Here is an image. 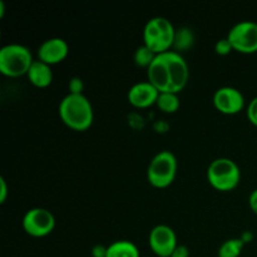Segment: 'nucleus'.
<instances>
[{"mask_svg":"<svg viewBox=\"0 0 257 257\" xmlns=\"http://www.w3.org/2000/svg\"><path fill=\"white\" fill-rule=\"evenodd\" d=\"M59 115L70 130L83 132L92 125L94 119L93 107L84 94H68L59 104Z\"/></svg>","mask_w":257,"mask_h":257,"instance_id":"obj_1","label":"nucleus"},{"mask_svg":"<svg viewBox=\"0 0 257 257\" xmlns=\"http://www.w3.org/2000/svg\"><path fill=\"white\" fill-rule=\"evenodd\" d=\"M176 29L172 23L162 17L152 18L146 24L143 30L145 45L155 54L170 52L175 40Z\"/></svg>","mask_w":257,"mask_h":257,"instance_id":"obj_2","label":"nucleus"},{"mask_svg":"<svg viewBox=\"0 0 257 257\" xmlns=\"http://www.w3.org/2000/svg\"><path fill=\"white\" fill-rule=\"evenodd\" d=\"M33 62L32 52L22 44H8L0 49V72L7 77L28 74Z\"/></svg>","mask_w":257,"mask_h":257,"instance_id":"obj_3","label":"nucleus"},{"mask_svg":"<svg viewBox=\"0 0 257 257\" xmlns=\"http://www.w3.org/2000/svg\"><path fill=\"white\" fill-rule=\"evenodd\" d=\"M207 181L215 190L228 192L235 190L241 181V171L230 158H217L207 168Z\"/></svg>","mask_w":257,"mask_h":257,"instance_id":"obj_4","label":"nucleus"},{"mask_svg":"<svg viewBox=\"0 0 257 257\" xmlns=\"http://www.w3.org/2000/svg\"><path fill=\"white\" fill-rule=\"evenodd\" d=\"M177 175V160L170 151H161L151 161L147 170L148 182L156 188L171 186Z\"/></svg>","mask_w":257,"mask_h":257,"instance_id":"obj_5","label":"nucleus"},{"mask_svg":"<svg viewBox=\"0 0 257 257\" xmlns=\"http://www.w3.org/2000/svg\"><path fill=\"white\" fill-rule=\"evenodd\" d=\"M232 49L242 54L257 52V23L245 20L233 25L227 34Z\"/></svg>","mask_w":257,"mask_h":257,"instance_id":"obj_6","label":"nucleus"},{"mask_svg":"<svg viewBox=\"0 0 257 257\" xmlns=\"http://www.w3.org/2000/svg\"><path fill=\"white\" fill-rule=\"evenodd\" d=\"M55 227V218L50 211L42 207L30 208L23 217V228L33 237H45Z\"/></svg>","mask_w":257,"mask_h":257,"instance_id":"obj_7","label":"nucleus"},{"mask_svg":"<svg viewBox=\"0 0 257 257\" xmlns=\"http://www.w3.org/2000/svg\"><path fill=\"white\" fill-rule=\"evenodd\" d=\"M150 247L158 257H171L177 247V236L167 225H158L150 233Z\"/></svg>","mask_w":257,"mask_h":257,"instance_id":"obj_8","label":"nucleus"},{"mask_svg":"<svg viewBox=\"0 0 257 257\" xmlns=\"http://www.w3.org/2000/svg\"><path fill=\"white\" fill-rule=\"evenodd\" d=\"M213 105L222 114H237L245 107V97L236 88L222 87L213 95Z\"/></svg>","mask_w":257,"mask_h":257,"instance_id":"obj_9","label":"nucleus"},{"mask_svg":"<svg viewBox=\"0 0 257 257\" xmlns=\"http://www.w3.org/2000/svg\"><path fill=\"white\" fill-rule=\"evenodd\" d=\"M148 82L160 93L172 92V78H171L170 67L167 59L163 54H158L152 64L147 69Z\"/></svg>","mask_w":257,"mask_h":257,"instance_id":"obj_10","label":"nucleus"},{"mask_svg":"<svg viewBox=\"0 0 257 257\" xmlns=\"http://www.w3.org/2000/svg\"><path fill=\"white\" fill-rule=\"evenodd\" d=\"M165 57L167 59L171 78H172V93L178 94L187 85L188 78H190L188 65L182 55L180 53L173 52V50L165 53Z\"/></svg>","mask_w":257,"mask_h":257,"instance_id":"obj_11","label":"nucleus"},{"mask_svg":"<svg viewBox=\"0 0 257 257\" xmlns=\"http://www.w3.org/2000/svg\"><path fill=\"white\" fill-rule=\"evenodd\" d=\"M69 53V45L62 38H50L47 39L38 49V59L47 63L48 65H54L62 63Z\"/></svg>","mask_w":257,"mask_h":257,"instance_id":"obj_12","label":"nucleus"},{"mask_svg":"<svg viewBox=\"0 0 257 257\" xmlns=\"http://www.w3.org/2000/svg\"><path fill=\"white\" fill-rule=\"evenodd\" d=\"M160 92L150 82H141L128 90V102L136 108H148L156 104Z\"/></svg>","mask_w":257,"mask_h":257,"instance_id":"obj_13","label":"nucleus"},{"mask_svg":"<svg viewBox=\"0 0 257 257\" xmlns=\"http://www.w3.org/2000/svg\"><path fill=\"white\" fill-rule=\"evenodd\" d=\"M28 79L38 88H47L53 82L52 67L42 60H34L28 72Z\"/></svg>","mask_w":257,"mask_h":257,"instance_id":"obj_14","label":"nucleus"},{"mask_svg":"<svg viewBox=\"0 0 257 257\" xmlns=\"http://www.w3.org/2000/svg\"><path fill=\"white\" fill-rule=\"evenodd\" d=\"M105 257H140V250L131 241H115L107 247Z\"/></svg>","mask_w":257,"mask_h":257,"instance_id":"obj_15","label":"nucleus"},{"mask_svg":"<svg viewBox=\"0 0 257 257\" xmlns=\"http://www.w3.org/2000/svg\"><path fill=\"white\" fill-rule=\"evenodd\" d=\"M195 43V35L190 28L182 27L180 29H176L175 40H173V52L180 53L186 52V50L191 49Z\"/></svg>","mask_w":257,"mask_h":257,"instance_id":"obj_16","label":"nucleus"},{"mask_svg":"<svg viewBox=\"0 0 257 257\" xmlns=\"http://www.w3.org/2000/svg\"><path fill=\"white\" fill-rule=\"evenodd\" d=\"M156 104H157V107L160 108L162 112L168 113V114L176 113L180 109V99H178V95L172 92L160 93Z\"/></svg>","mask_w":257,"mask_h":257,"instance_id":"obj_17","label":"nucleus"},{"mask_svg":"<svg viewBox=\"0 0 257 257\" xmlns=\"http://www.w3.org/2000/svg\"><path fill=\"white\" fill-rule=\"evenodd\" d=\"M245 242L241 238H230L218 248V257H238L242 252Z\"/></svg>","mask_w":257,"mask_h":257,"instance_id":"obj_18","label":"nucleus"},{"mask_svg":"<svg viewBox=\"0 0 257 257\" xmlns=\"http://www.w3.org/2000/svg\"><path fill=\"white\" fill-rule=\"evenodd\" d=\"M156 57H157V54H155L150 48H147L145 44H143L142 47H140L137 50H136L135 63L138 65V67L147 68L148 69V67H150V65L153 63V60L156 59Z\"/></svg>","mask_w":257,"mask_h":257,"instance_id":"obj_19","label":"nucleus"},{"mask_svg":"<svg viewBox=\"0 0 257 257\" xmlns=\"http://www.w3.org/2000/svg\"><path fill=\"white\" fill-rule=\"evenodd\" d=\"M215 50L218 55H228L233 49L230 40H228L227 38H223V39H220L216 43Z\"/></svg>","mask_w":257,"mask_h":257,"instance_id":"obj_20","label":"nucleus"},{"mask_svg":"<svg viewBox=\"0 0 257 257\" xmlns=\"http://www.w3.org/2000/svg\"><path fill=\"white\" fill-rule=\"evenodd\" d=\"M83 89H84V84L80 78L74 77L70 79L69 82V93L70 94H83Z\"/></svg>","mask_w":257,"mask_h":257,"instance_id":"obj_21","label":"nucleus"},{"mask_svg":"<svg viewBox=\"0 0 257 257\" xmlns=\"http://www.w3.org/2000/svg\"><path fill=\"white\" fill-rule=\"evenodd\" d=\"M246 113H247L248 120L257 127V97L253 98V99L250 102V104L247 105V110H246Z\"/></svg>","mask_w":257,"mask_h":257,"instance_id":"obj_22","label":"nucleus"},{"mask_svg":"<svg viewBox=\"0 0 257 257\" xmlns=\"http://www.w3.org/2000/svg\"><path fill=\"white\" fill-rule=\"evenodd\" d=\"M171 257H190V250L185 245H177Z\"/></svg>","mask_w":257,"mask_h":257,"instance_id":"obj_23","label":"nucleus"},{"mask_svg":"<svg viewBox=\"0 0 257 257\" xmlns=\"http://www.w3.org/2000/svg\"><path fill=\"white\" fill-rule=\"evenodd\" d=\"M8 197V185L4 178H0V203H4Z\"/></svg>","mask_w":257,"mask_h":257,"instance_id":"obj_24","label":"nucleus"},{"mask_svg":"<svg viewBox=\"0 0 257 257\" xmlns=\"http://www.w3.org/2000/svg\"><path fill=\"white\" fill-rule=\"evenodd\" d=\"M248 205H250L251 211H252L255 215H257V188L251 192L250 198H248Z\"/></svg>","mask_w":257,"mask_h":257,"instance_id":"obj_25","label":"nucleus"},{"mask_svg":"<svg viewBox=\"0 0 257 257\" xmlns=\"http://www.w3.org/2000/svg\"><path fill=\"white\" fill-rule=\"evenodd\" d=\"M93 256L94 257H105L107 256V247H103V246H95L92 251Z\"/></svg>","mask_w":257,"mask_h":257,"instance_id":"obj_26","label":"nucleus"},{"mask_svg":"<svg viewBox=\"0 0 257 257\" xmlns=\"http://www.w3.org/2000/svg\"><path fill=\"white\" fill-rule=\"evenodd\" d=\"M5 13V4L3 0H0V18H4Z\"/></svg>","mask_w":257,"mask_h":257,"instance_id":"obj_27","label":"nucleus"}]
</instances>
